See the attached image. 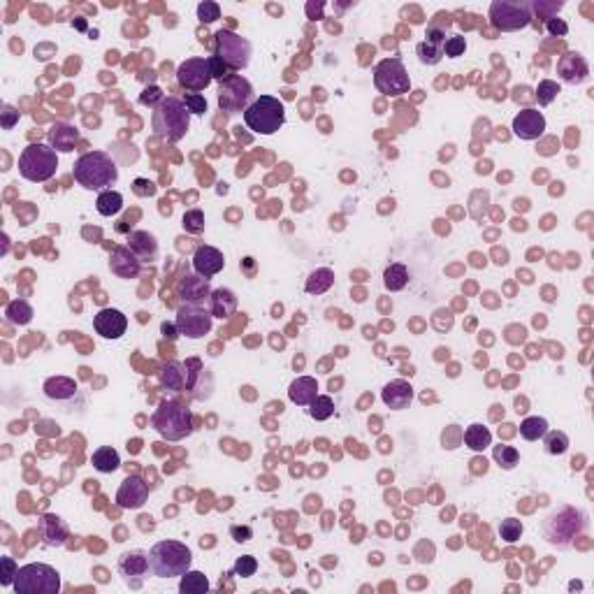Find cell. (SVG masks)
<instances>
[{"mask_svg":"<svg viewBox=\"0 0 594 594\" xmlns=\"http://www.w3.org/2000/svg\"><path fill=\"white\" fill-rule=\"evenodd\" d=\"M72 176L87 191H102L119 179V168L105 151H89L72 168Z\"/></svg>","mask_w":594,"mask_h":594,"instance_id":"cell-1","label":"cell"},{"mask_svg":"<svg viewBox=\"0 0 594 594\" xmlns=\"http://www.w3.org/2000/svg\"><path fill=\"white\" fill-rule=\"evenodd\" d=\"M191 548L179 541H158L149 550V569L158 578H181L191 569Z\"/></svg>","mask_w":594,"mask_h":594,"instance_id":"cell-2","label":"cell"},{"mask_svg":"<svg viewBox=\"0 0 594 594\" xmlns=\"http://www.w3.org/2000/svg\"><path fill=\"white\" fill-rule=\"evenodd\" d=\"M154 130L165 137L168 142H179L191 126V112L183 105L179 98H165L161 105L156 107L154 119H151Z\"/></svg>","mask_w":594,"mask_h":594,"instance_id":"cell-3","label":"cell"},{"mask_svg":"<svg viewBox=\"0 0 594 594\" xmlns=\"http://www.w3.org/2000/svg\"><path fill=\"white\" fill-rule=\"evenodd\" d=\"M284 121H286L284 102L274 95H260L258 100H253L244 109V124L249 126V130L260 135H274L277 130H281Z\"/></svg>","mask_w":594,"mask_h":594,"instance_id":"cell-4","label":"cell"},{"mask_svg":"<svg viewBox=\"0 0 594 594\" xmlns=\"http://www.w3.org/2000/svg\"><path fill=\"white\" fill-rule=\"evenodd\" d=\"M58 170V156L54 146L47 144H28L19 156V172L23 179L42 183L49 181Z\"/></svg>","mask_w":594,"mask_h":594,"instance_id":"cell-5","label":"cell"},{"mask_svg":"<svg viewBox=\"0 0 594 594\" xmlns=\"http://www.w3.org/2000/svg\"><path fill=\"white\" fill-rule=\"evenodd\" d=\"M154 430L168 441H181L193 432V418L179 402H163L151 418Z\"/></svg>","mask_w":594,"mask_h":594,"instance_id":"cell-6","label":"cell"},{"mask_svg":"<svg viewBox=\"0 0 594 594\" xmlns=\"http://www.w3.org/2000/svg\"><path fill=\"white\" fill-rule=\"evenodd\" d=\"M12 587L16 594H58L60 575L49 564H26L16 571Z\"/></svg>","mask_w":594,"mask_h":594,"instance_id":"cell-7","label":"cell"},{"mask_svg":"<svg viewBox=\"0 0 594 594\" xmlns=\"http://www.w3.org/2000/svg\"><path fill=\"white\" fill-rule=\"evenodd\" d=\"M585 529V513L575 511V508H562V511L553 513L546 520V538L555 546H569L571 538H575Z\"/></svg>","mask_w":594,"mask_h":594,"instance_id":"cell-8","label":"cell"},{"mask_svg":"<svg viewBox=\"0 0 594 594\" xmlns=\"http://www.w3.org/2000/svg\"><path fill=\"white\" fill-rule=\"evenodd\" d=\"M374 87L383 95H404L411 89V79L407 75V67L400 58H383L374 67Z\"/></svg>","mask_w":594,"mask_h":594,"instance_id":"cell-9","label":"cell"},{"mask_svg":"<svg viewBox=\"0 0 594 594\" xmlns=\"http://www.w3.org/2000/svg\"><path fill=\"white\" fill-rule=\"evenodd\" d=\"M216 58L223 60L230 70H242L251 60V42L232 30L216 33Z\"/></svg>","mask_w":594,"mask_h":594,"instance_id":"cell-10","label":"cell"},{"mask_svg":"<svg viewBox=\"0 0 594 594\" xmlns=\"http://www.w3.org/2000/svg\"><path fill=\"white\" fill-rule=\"evenodd\" d=\"M490 19L499 30H520L532 23L529 3H511V0H494L490 5Z\"/></svg>","mask_w":594,"mask_h":594,"instance_id":"cell-11","label":"cell"},{"mask_svg":"<svg viewBox=\"0 0 594 594\" xmlns=\"http://www.w3.org/2000/svg\"><path fill=\"white\" fill-rule=\"evenodd\" d=\"M212 311L202 309L200 304H181L176 309V330L188 339H202L212 330Z\"/></svg>","mask_w":594,"mask_h":594,"instance_id":"cell-12","label":"cell"},{"mask_svg":"<svg viewBox=\"0 0 594 594\" xmlns=\"http://www.w3.org/2000/svg\"><path fill=\"white\" fill-rule=\"evenodd\" d=\"M176 79L188 91H205L214 79L209 58H186L176 70Z\"/></svg>","mask_w":594,"mask_h":594,"instance_id":"cell-13","label":"cell"},{"mask_svg":"<svg viewBox=\"0 0 594 594\" xmlns=\"http://www.w3.org/2000/svg\"><path fill=\"white\" fill-rule=\"evenodd\" d=\"M251 98V84L247 79L232 75L228 82L220 84L218 91V105L223 112H240Z\"/></svg>","mask_w":594,"mask_h":594,"instance_id":"cell-14","label":"cell"},{"mask_svg":"<svg viewBox=\"0 0 594 594\" xmlns=\"http://www.w3.org/2000/svg\"><path fill=\"white\" fill-rule=\"evenodd\" d=\"M93 328L102 339H121L128 330V318L119 309H102L93 318Z\"/></svg>","mask_w":594,"mask_h":594,"instance_id":"cell-15","label":"cell"},{"mask_svg":"<svg viewBox=\"0 0 594 594\" xmlns=\"http://www.w3.org/2000/svg\"><path fill=\"white\" fill-rule=\"evenodd\" d=\"M546 130V116L538 109H523L516 119H513V133L520 139H538Z\"/></svg>","mask_w":594,"mask_h":594,"instance_id":"cell-16","label":"cell"},{"mask_svg":"<svg viewBox=\"0 0 594 594\" xmlns=\"http://www.w3.org/2000/svg\"><path fill=\"white\" fill-rule=\"evenodd\" d=\"M146 497H149V486H146L142 479H137V476H128V479L121 483L119 492H116V501L124 508L144 506Z\"/></svg>","mask_w":594,"mask_h":594,"instance_id":"cell-17","label":"cell"},{"mask_svg":"<svg viewBox=\"0 0 594 594\" xmlns=\"http://www.w3.org/2000/svg\"><path fill=\"white\" fill-rule=\"evenodd\" d=\"M223 265H225L223 253H220L218 249H214V247H198V251H195V255H193L195 272H198L200 277H205V279L218 274L220 269H223Z\"/></svg>","mask_w":594,"mask_h":594,"instance_id":"cell-18","label":"cell"},{"mask_svg":"<svg viewBox=\"0 0 594 594\" xmlns=\"http://www.w3.org/2000/svg\"><path fill=\"white\" fill-rule=\"evenodd\" d=\"M557 75L564 79L567 84H580L585 82L590 70H587V63L580 54H564L557 63Z\"/></svg>","mask_w":594,"mask_h":594,"instance_id":"cell-19","label":"cell"},{"mask_svg":"<svg viewBox=\"0 0 594 594\" xmlns=\"http://www.w3.org/2000/svg\"><path fill=\"white\" fill-rule=\"evenodd\" d=\"M109 269L119 274L121 279H135L142 269V260L133 253L130 249H116L112 260H109Z\"/></svg>","mask_w":594,"mask_h":594,"instance_id":"cell-20","label":"cell"},{"mask_svg":"<svg viewBox=\"0 0 594 594\" xmlns=\"http://www.w3.org/2000/svg\"><path fill=\"white\" fill-rule=\"evenodd\" d=\"M149 571V555L144 550H130V553H124L119 560V573L130 583L133 578H139Z\"/></svg>","mask_w":594,"mask_h":594,"instance_id":"cell-21","label":"cell"},{"mask_svg":"<svg viewBox=\"0 0 594 594\" xmlns=\"http://www.w3.org/2000/svg\"><path fill=\"white\" fill-rule=\"evenodd\" d=\"M383 402L385 407L395 409V411H402L407 409L409 404L413 400V388L409 385L407 381H390L388 385L383 388Z\"/></svg>","mask_w":594,"mask_h":594,"instance_id":"cell-22","label":"cell"},{"mask_svg":"<svg viewBox=\"0 0 594 594\" xmlns=\"http://www.w3.org/2000/svg\"><path fill=\"white\" fill-rule=\"evenodd\" d=\"M179 295L186 304H202L207 297L212 295L209 284L207 279H198V277H186L179 284Z\"/></svg>","mask_w":594,"mask_h":594,"instance_id":"cell-23","label":"cell"},{"mask_svg":"<svg viewBox=\"0 0 594 594\" xmlns=\"http://www.w3.org/2000/svg\"><path fill=\"white\" fill-rule=\"evenodd\" d=\"M316 393H318V383H316V378H311V376H299L290 383V388H288V397H290V402H295L297 407H307V404H311L318 397Z\"/></svg>","mask_w":594,"mask_h":594,"instance_id":"cell-24","label":"cell"},{"mask_svg":"<svg viewBox=\"0 0 594 594\" xmlns=\"http://www.w3.org/2000/svg\"><path fill=\"white\" fill-rule=\"evenodd\" d=\"M209 299H212V316L214 318H230L232 314H235L237 297H235V293L228 290V288H218V290H214Z\"/></svg>","mask_w":594,"mask_h":594,"instance_id":"cell-25","label":"cell"},{"mask_svg":"<svg viewBox=\"0 0 594 594\" xmlns=\"http://www.w3.org/2000/svg\"><path fill=\"white\" fill-rule=\"evenodd\" d=\"M128 247H130V251L137 255L139 260L154 258L156 251H158V244L154 240V235H149V232H133V235L128 237Z\"/></svg>","mask_w":594,"mask_h":594,"instance_id":"cell-26","label":"cell"},{"mask_svg":"<svg viewBox=\"0 0 594 594\" xmlns=\"http://www.w3.org/2000/svg\"><path fill=\"white\" fill-rule=\"evenodd\" d=\"M464 444H467V448L481 453L486 450L490 444H492V434H490L488 427H483L481 422H474V425H469L467 430H464L462 434Z\"/></svg>","mask_w":594,"mask_h":594,"instance_id":"cell-27","label":"cell"},{"mask_svg":"<svg viewBox=\"0 0 594 594\" xmlns=\"http://www.w3.org/2000/svg\"><path fill=\"white\" fill-rule=\"evenodd\" d=\"M77 393V383L65 376H54L45 383V395L49 400H70Z\"/></svg>","mask_w":594,"mask_h":594,"instance_id":"cell-28","label":"cell"},{"mask_svg":"<svg viewBox=\"0 0 594 594\" xmlns=\"http://www.w3.org/2000/svg\"><path fill=\"white\" fill-rule=\"evenodd\" d=\"M91 462H93V467L100 471V474H112V471H116L121 467L119 453H116L114 448H109V446L98 448L93 453V457H91Z\"/></svg>","mask_w":594,"mask_h":594,"instance_id":"cell-29","label":"cell"},{"mask_svg":"<svg viewBox=\"0 0 594 594\" xmlns=\"http://www.w3.org/2000/svg\"><path fill=\"white\" fill-rule=\"evenodd\" d=\"M334 284V274L332 269L328 267H321V269H314V272L309 274L307 279V293L309 295H323L325 290H330V286Z\"/></svg>","mask_w":594,"mask_h":594,"instance_id":"cell-30","label":"cell"},{"mask_svg":"<svg viewBox=\"0 0 594 594\" xmlns=\"http://www.w3.org/2000/svg\"><path fill=\"white\" fill-rule=\"evenodd\" d=\"M95 209L102 216H116L124 209V195L119 191H102L95 200Z\"/></svg>","mask_w":594,"mask_h":594,"instance_id":"cell-31","label":"cell"},{"mask_svg":"<svg viewBox=\"0 0 594 594\" xmlns=\"http://www.w3.org/2000/svg\"><path fill=\"white\" fill-rule=\"evenodd\" d=\"M77 137H79L77 130H75V128H70V126H56L52 133H49V139H52L54 149L65 151V154L75 149Z\"/></svg>","mask_w":594,"mask_h":594,"instance_id":"cell-32","label":"cell"},{"mask_svg":"<svg viewBox=\"0 0 594 594\" xmlns=\"http://www.w3.org/2000/svg\"><path fill=\"white\" fill-rule=\"evenodd\" d=\"M42 534H45V538H47V543L49 546H60V543L65 541V525L60 523V518H56V516H47V518H42Z\"/></svg>","mask_w":594,"mask_h":594,"instance_id":"cell-33","label":"cell"},{"mask_svg":"<svg viewBox=\"0 0 594 594\" xmlns=\"http://www.w3.org/2000/svg\"><path fill=\"white\" fill-rule=\"evenodd\" d=\"M179 590L183 594H205L209 592V580L202 571H186L181 575Z\"/></svg>","mask_w":594,"mask_h":594,"instance_id":"cell-34","label":"cell"},{"mask_svg":"<svg viewBox=\"0 0 594 594\" xmlns=\"http://www.w3.org/2000/svg\"><path fill=\"white\" fill-rule=\"evenodd\" d=\"M383 284L388 290H402L404 286L409 284V269L402 265V262H393L388 269L383 272Z\"/></svg>","mask_w":594,"mask_h":594,"instance_id":"cell-35","label":"cell"},{"mask_svg":"<svg viewBox=\"0 0 594 594\" xmlns=\"http://www.w3.org/2000/svg\"><path fill=\"white\" fill-rule=\"evenodd\" d=\"M548 432V420L538 418V415H532V418H525L523 425H520V437L527 441H538L543 439V434Z\"/></svg>","mask_w":594,"mask_h":594,"instance_id":"cell-36","label":"cell"},{"mask_svg":"<svg viewBox=\"0 0 594 594\" xmlns=\"http://www.w3.org/2000/svg\"><path fill=\"white\" fill-rule=\"evenodd\" d=\"M5 316H8L10 323H16V325H26V323H30V318H33V309H30V304L26 302V299H14V302L8 304V309H5Z\"/></svg>","mask_w":594,"mask_h":594,"instance_id":"cell-37","label":"cell"},{"mask_svg":"<svg viewBox=\"0 0 594 594\" xmlns=\"http://www.w3.org/2000/svg\"><path fill=\"white\" fill-rule=\"evenodd\" d=\"M418 58L422 60V63L427 65H437L441 58H444V45H439V42H420L418 45Z\"/></svg>","mask_w":594,"mask_h":594,"instance_id":"cell-38","label":"cell"},{"mask_svg":"<svg viewBox=\"0 0 594 594\" xmlns=\"http://www.w3.org/2000/svg\"><path fill=\"white\" fill-rule=\"evenodd\" d=\"M332 413H334V402L330 400L328 395H318L316 400L311 402L309 415H311L314 420H328Z\"/></svg>","mask_w":594,"mask_h":594,"instance_id":"cell-39","label":"cell"},{"mask_svg":"<svg viewBox=\"0 0 594 594\" xmlns=\"http://www.w3.org/2000/svg\"><path fill=\"white\" fill-rule=\"evenodd\" d=\"M523 532H525V527L518 518H506L499 523V536L504 538L506 543H516L518 538L523 536Z\"/></svg>","mask_w":594,"mask_h":594,"instance_id":"cell-40","label":"cell"},{"mask_svg":"<svg viewBox=\"0 0 594 594\" xmlns=\"http://www.w3.org/2000/svg\"><path fill=\"white\" fill-rule=\"evenodd\" d=\"M546 453L550 455H562L569 448V437L564 432H546Z\"/></svg>","mask_w":594,"mask_h":594,"instance_id":"cell-41","label":"cell"},{"mask_svg":"<svg viewBox=\"0 0 594 594\" xmlns=\"http://www.w3.org/2000/svg\"><path fill=\"white\" fill-rule=\"evenodd\" d=\"M494 460L499 462V467L513 469L518 464L520 455H518V450L513 448V446H497V448H494Z\"/></svg>","mask_w":594,"mask_h":594,"instance_id":"cell-42","label":"cell"},{"mask_svg":"<svg viewBox=\"0 0 594 594\" xmlns=\"http://www.w3.org/2000/svg\"><path fill=\"white\" fill-rule=\"evenodd\" d=\"M557 93H560V87H557V82H553V79H543L541 84H538L536 89V100L538 105H550V102L555 100Z\"/></svg>","mask_w":594,"mask_h":594,"instance_id":"cell-43","label":"cell"},{"mask_svg":"<svg viewBox=\"0 0 594 594\" xmlns=\"http://www.w3.org/2000/svg\"><path fill=\"white\" fill-rule=\"evenodd\" d=\"M181 223L188 232H195V235H198V232L205 230V214H202L200 209H191V212L183 214Z\"/></svg>","mask_w":594,"mask_h":594,"instance_id":"cell-44","label":"cell"},{"mask_svg":"<svg viewBox=\"0 0 594 594\" xmlns=\"http://www.w3.org/2000/svg\"><path fill=\"white\" fill-rule=\"evenodd\" d=\"M464 49H467V40H464L462 35H450V38L444 42V56L457 58L464 54Z\"/></svg>","mask_w":594,"mask_h":594,"instance_id":"cell-45","label":"cell"},{"mask_svg":"<svg viewBox=\"0 0 594 594\" xmlns=\"http://www.w3.org/2000/svg\"><path fill=\"white\" fill-rule=\"evenodd\" d=\"M198 19L202 23H214L216 19H220V8L212 0H205V3L198 5Z\"/></svg>","mask_w":594,"mask_h":594,"instance_id":"cell-46","label":"cell"},{"mask_svg":"<svg viewBox=\"0 0 594 594\" xmlns=\"http://www.w3.org/2000/svg\"><path fill=\"white\" fill-rule=\"evenodd\" d=\"M161 381H163V385H168V388H179V385H181V372H179V367H176L174 363L165 365V367H163V374H161Z\"/></svg>","mask_w":594,"mask_h":594,"instance_id":"cell-47","label":"cell"},{"mask_svg":"<svg viewBox=\"0 0 594 594\" xmlns=\"http://www.w3.org/2000/svg\"><path fill=\"white\" fill-rule=\"evenodd\" d=\"M255 569H258V562L251 555H244L235 562V573L242 575V578H251V575L255 573Z\"/></svg>","mask_w":594,"mask_h":594,"instance_id":"cell-48","label":"cell"},{"mask_svg":"<svg viewBox=\"0 0 594 594\" xmlns=\"http://www.w3.org/2000/svg\"><path fill=\"white\" fill-rule=\"evenodd\" d=\"M183 105L188 107V112L191 114H205L207 112V100H205V95H200V93H186L183 95Z\"/></svg>","mask_w":594,"mask_h":594,"instance_id":"cell-49","label":"cell"},{"mask_svg":"<svg viewBox=\"0 0 594 594\" xmlns=\"http://www.w3.org/2000/svg\"><path fill=\"white\" fill-rule=\"evenodd\" d=\"M0 564H3V575H0V585H5V587L14 585L16 571H19V569L14 567V560H12V557H3V560H0Z\"/></svg>","mask_w":594,"mask_h":594,"instance_id":"cell-50","label":"cell"},{"mask_svg":"<svg viewBox=\"0 0 594 594\" xmlns=\"http://www.w3.org/2000/svg\"><path fill=\"white\" fill-rule=\"evenodd\" d=\"M209 67H212V77H214V79H220V84L228 82V79L232 77V70H230V67L225 65L220 58H216V56H212V58H209Z\"/></svg>","mask_w":594,"mask_h":594,"instance_id":"cell-51","label":"cell"},{"mask_svg":"<svg viewBox=\"0 0 594 594\" xmlns=\"http://www.w3.org/2000/svg\"><path fill=\"white\" fill-rule=\"evenodd\" d=\"M163 100H165V98H163V91L158 89V87H149V89H144V93L139 95V102H142V105H161Z\"/></svg>","mask_w":594,"mask_h":594,"instance_id":"cell-52","label":"cell"},{"mask_svg":"<svg viewBox=\"0 0 594 594\" xmlns=\"http://www.w3.org/2000/svg\"><path fill=\"white\" fill-rule=\"evenodd\" d=\"M548 33L555 35V38H564V35L569 33V26L562 19H548Z\"/></svg>","mask_w":594,"mask_h":594,"instance_id":"cell-53","label":"cell"},{"mask_svg":"<svg viewBox=\"0 0 594 594\" xmlns=\"http://www.w3.org/2000/svg\"><path fill=\"white\" fill-rule=\"evenodd\" d=\"M457 434H460V432L455 430V425H453L448 432H444V446H446V448H455V444H457Z\"/></svg>","mask_w":594,"mask_h":594,"instance_id":"cell-54","label":"cell"},{"mask_svg":"<svg viewBox=\"0 0 594 594\" xmlns=\"http://www.w3.org/2000/svg\"><path fill=\"white\" fill-rule=\"evenodd\" d=\"M232 536H235V541L244 543L251 538V529L249 527H232Z\"/></svg>","mask_w":594,"mask_h":594,"instance_id":"cell-55","label":"cell"},{"mask_svg":"<svg viewBox=\"0 0 594 594\" xmlns=\"http://www.w3.org/2000/svg\"><path fill=\"white\" fill-rule=\"evenodd\" d=\"M135 191L142 193V195H144V193L151 195V193L156 191V188H154V183H149V181H144V179H137V181H135Z\"/></svg>","mask_w":594,"mask_h":594,"instance_id":"cell-56","label":"cell"},{"mask_svg":"<svg viewBox=\"0 0 594 594\" xmlns=\"http://www.w3.org/2000/svg\"><path fill=\"white\" fill-rule=\"evenodd\" d=\"M3 126L5 128H12V124H14V119L16 116H19V112H16V109H12V107H5V112H3Z\"/></svg>","mask_w":594,"mask_h":594,"instance_id":"cell-57","label":"cell"},{"mask_svg":"<svg viewBox=\"0 0 594 594\" xmlns=\"http://www.w3.org/2000/svg\"><path fill=\"white\" fill-rule=\"evenodd\" d=\"M163 334L165 336H170V339H174L176 336V332H179V330H176V325H172V323H163Z\"/></svg>","mask_w":594,"mask_h":594,"instance_id":"cell-58","label":"cell"},{"mask_svg":"<svg viewBox=\"0 0 594 594\" xmlns=\"http://www.w3.org/2000/svg\"><path fill=\"white\" fill-rule=\"evenodd\" d=\"M471 464H474V471H476V474H479V471H483V474H486V471H488V462H486V457H476V460L471 462Z\"/></svg>","mask_w":594,"mask_h":594,"instance_id":"cell-59","label":"cell"},{"mask_svg":"<svg viewBox=\"0 0 594 594\" xmlns=\"http://www.w3.org/2000/svg\"><path fill=\"white\" fill-rule=\"evenodd\" d=\"M54 52V47L52 45H42V47H35V56L38 58H47L45 54H52Z\"/></svg>","mask_w":594,"mask_h":594,"instance_id":"cell-60","label":"cell"},{"mask_svg":"<svg viewBox=\"0 0 594 594\" xmlns=\"http://www.w3.org/2000/svg\"><path fill=\"white\" fill-rule=\"evenodd\" d=\"M527 93H529L527 87H518V89H516V100H518V102H520V100H529Z\"/></svg>","mask_w":594,"mask_h":594,"instance_id":"cell-61","label":"cell"},{"mask_svg":"<svg viewBox=\"0 0 594 594\" xmlns=\"http://www.w3.org/2000/svg\"><path fill=\"white\" fill-rule=\"evenodd\" d=\"M494 258H497V260H494L497 265H506V262H508V253H506V251H499V249H497V251H494Z\"/></svg>","mask_w":594,"mask_h":594,"instance_id":"cell-62","label":"cell"},{"mask_svg":"<svg viewBox=\"0 0 594 594\" xmlns=\"http://www.w3.org/2000/svg\"><path fill=\"white\" fill-rule=\"evenodd\" d=\"M518 277H523L525 284H532V274H527V272H518Z\"/></svg>","mask_w":594,"mask_h":594,"instance_id":"cell-63","label":"cell"}]
</instances>
